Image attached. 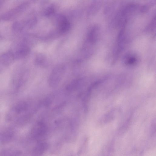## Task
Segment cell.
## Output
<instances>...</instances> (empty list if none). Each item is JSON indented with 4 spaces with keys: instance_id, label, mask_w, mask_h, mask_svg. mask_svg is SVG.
<instances>
[{
    "instance_id": "obj_1",
    "label": "cell",
    "mask_w": 156,
    "mask_h": 156,
    "mask_svg": "<svg viewBox=\"0 0 156 156\" xmlns=\"http://www.w3.org/2000/svg\"><path fill=\"white\" fill-rule=\"evenodd\" d=\"M28 101L21 100L14 104L7 111L5 116L6 120L18 125L28 122L32 116L33 108Z\"/></svg>"
},
{
    "instance_id": "obj_2",
    "label": "cell",
    "mask_w": 156,
    "mask_h": 156,
    "mask_svg": "<svg viewBox=\"0 0 156 156\" xmlns=\"http://www.w3.org/2000/svg\"><path fill=\"white\" fill-rule=\"evenodd\" d=\"M27 77L25 73L21 71L14 74L12 77L10 85L11 93L14 94L20 91L23 86Z\"/></svg>"
},
{
    "instance_id": "obj_3",
    "label": "cell",
    "mask_w": 156,
    "mask_h": 156,
    "mask_svg": "<svg viewBox=\"0 0 156 156\" xmlns=\"http://www.w3.org/2000/svg\"><path fill=\"white\" fill-rule=\"evenodd\" d=\"M48 133L46 125L42 122H38L32 128L31 135L33 139L38 142L43 141Z\"/></svg>"
},
{
    "instance_id": "obj_4",
    "label": "cell",
    "mask_w": 156,
    "mask_h": 156,
    "mask_svg": "<svg viewBox=\"0 0 156 156\" xmlns=\"http://www.w3.org/2000/svg\"><path fill=\"white\" fill-rule=\"evenodd\" d=\"M28 3L24 2L4 13L1 16V19L8 21L12 19L18 15L20 14L23 12L28 6Z\"/></svg>"
},
{
    "instance_id": "obj_5",
    "label": "cell",
    "mask_w": 156,
    "mask_h": 156,
    "mask_svg": "<svg viewBox=\"0 0 156 156\" xmlns=\"http://www.w3.org/2000/svg\"><path fill=\"white\" fill-rule=\"evenodd\" d=\"M64 73V69L62 68L55 69L50 76L49 83L50 86L55 87L59 84Z\"/></svg>"
},
{
    "instance_id": "obj_6",
    "label": "cell",
    "mask_w": 156,
    "mask_h": 156,
    "mask_svg": "<svg viewBox=\"0 0 156 156\" xmlns=\"http://www.w3.org/2000/svg\"><path fill=\"white\" fill-rule=\"evenodd\" d=\"M15 59L14 54L8 51L0 55V72L9 66Z\"/></svg>"
},
{
    "instance_id": "obj_7",
    "label": "cell",
    "mask_w": 156,
    "mask_h": 156,
    "mask_svg": "<svg viewBox=\"0 0 156 156\" xmlns=\"http://www.w3.org/2000/svg\"><path fill=\"white\" fill-rule=\"evenodd\" d=\"M48 147V144L45 142H38L33 149L32 156H42L47 151Z\"/></svg>"
},
{
    "instance_id": "obj_8",
    "label": "cell",
    "mask_w": 156,
    "mask_h": 156,
    "mask_svg": "<svg viewBox=\"0 0 156 156\" xmlns=\"http://www.w3.org/2000/svg\"><path fill=\"white\" fill-rule=\"evenodd\" d=\"M14 136V131L9 129L0 133V142L6 143L11 141Z\"/></svg>"
},
{
    "instance_id": "obj_9",
    "label": "cell",
    "mask_w": 156,
    "mask_h": 156,
    "mask_svg": "<svg viewBox=\"0 0 156 156\" xmlns=\"http://www.w3.org/2000/svg\"><path fill=\"white\" fill-rule=\"evenodd\" d=\"M123 60L126 65L131 66L137 63L138 60V58L136 54L129 52L124 55Z\"/></svg>"
},
{
    "instance_id": "obj_10",
    "label": "cell",
    "mask_w": 156,
    "mask_h": 156,
    "mask_svg": "<svg viewBox=\"0 0 156 156\" xmlns=\"http://www.w3.org/2000/svg\"><path fill=\"white\" fill-rule=\"evenodd\" d=\"M114 152V143L113 141H111L108 143L103 148L102 156H113Z\"/></svg>"
},
{
    "instance_id": "obj_11",
    "label": "cell",
    "mask_w": 156,
    "mask_h": 156,
    "mask_svg": "<svg viewBox=\"0 0 156 156\" xmlns=\"http://www.w3.org/2000/svg\"><path fill=\"white\" fill-rule=\"evenodd\" d=\"M29 52L27 47H21L14 54L15 59H20L26 56Z\"/></svg>"
},
{
    "instance_id": "obj_12",
    "label": "cell",
    "mask_w": 156,
    "mask_h": 156,
    "mask_svg": "<svg viewBox=\"0 0 156 156\" xmlns=\"http://www.w3.org/2000/svg\"><path fill=\"white\" fill-rule=\"evenodd\" d=\"M70 24L69 22L64 18H63L59 22V30L61 32L66 31L69 29Z\"/></svg>"
},
{
    "instance_id": "obj_13",
    "label": "cell",
    "mask_w": 156,
    "mask_h": 156,
    "mask_svg": "<svg viewBox=\"0 0 156 156\" xmlns=\"http://www.w3.org/2000/svg\"><path fill=\"white\" fill-rule=\"evenodd\" d=\"M21 152L19 150L5 151L0 152V156H21Z\"/></svg>"
},
{
    "instance_id": "obj_14",
    "label": "cell",
    "mask_w": 156,
    "mask_h": 156,
    "mask_svg": "<svg viewBox=\"0 0 156 156\" xmlns=\"http://www.w3.org/2000/svg\"><path fill=\"white\" fill-rule=\"evenodd\" d=\"M81 81L80 79H76L71 82L67 86V89L69 90H76L80 85Z\"/></svg>"
},
{
    "instance_id": "obj_15",
    "label": "cell",
    "mask_w": 156,
    "mask_h": 156,
    "mask_svg": "<svg viewBox=\"0 0 156 156\" xmlns=\"http://www.w3.org/2000/svg\"><path fill=\"white\" fill-rule=\"evenodd\" d=\"M23 26L22 24L20 21H15L12 24V30L15 33L21 32L23 29Z\"/></svg>"
},
{
    "instance_id": "obj_16",
    "label": "cell",
    "mask_w": 156,
    "mask_h": 156,
    "mask_svg": "<svg viewBox=\"0 0 156 156\" xmlns=\"http://www.w3.org/2000/svg\"><path fill=\"white\" fill-rule=\"evenodd\" d=\"M4 3V1L3 0H0V8L2 6Z\"/></svg>"
},
{
    "instance_id": "obj_17",
    "label": "cell",
    "mask_w": 156,
    "mask_h": 156,
    "mask_svg": "<svg viewBox=\"0 0 156 156\" xmlns=\"http://www.w3.org/2000/svg\"><path fill=\"white\" fill-rule=\"evenodd\" d=\"M2 38V36H1V35L0 34V39H1Z\"/></svg>"
},
{
    "instance_id": "obj_18",
    "label": "cell",
    "mask_w": 156,
    "mask_h": 156,
    "mask_svg": "<svg viewBox=\"0 0 156 156\" xmlns=\"http://www.w3.org/2000/svg\"><path fill=\"white\" fill-rule=\"evenodd\" d=\"M73 156V155H70V156Z\"/></svg>"
},
{
    "instance_id": "obj_19",
    "label": "cell",
    "mask_w": 156,
    "mask_h": 156,
    "mask_svg": "<svg viewBox=\"0 0 156 156\" xmlns=\"http://www.w3.org/2000/svg\"><path fill=\"white\" fill-rule=\"evenodd\" d=\"M1 19V16H0V19Z\"/></svg>"
}]
</instances>
